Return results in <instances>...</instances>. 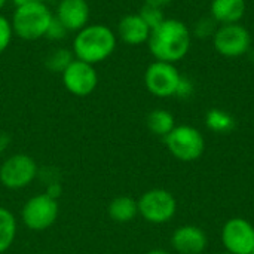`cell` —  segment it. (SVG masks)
<instances>
[{"label":"cell","instance_id":"cell-1","mask_svg":"<svg viewBox=\"0 0 254 254\" xmlns=\"http://www.w3.org/2000/svg\"><path fill=\"white\" fill-rule=\"evenodd\" d=\"M190 30L188 25L176 18H165V21L153 28L149 36V51L156 61L176 64L183 60L190 49Z\"/></svg>","mask_w":254,"mask_h":254},{"label":"cell","instance_id":"cell-2","mask_svg":"<svg viewBox=\"0 0 254 254\" xmlns=\"http://www.w3.org/2000/svg\"><path fill=\"white\" fill-rule=\"evenodd\" d=\"M118 43L116 33L104 24H88L73 39L74 58L88 64H100L110 58Z\"/></svg>","mask_w":254,"mask_h":254},{"label":"cell","instance_id":"cell-3","mask_svg":"<svg viewBox=\"0 0 254 254\" xmlns=\"http://www.w3.org/2000/svg\"><path fill=\"white\" fill-rule=\"evenodd\" d=\"M54 13L42 1H28L15 7L10 24L13 34L24 40H39L46 36Z\"/></svg>","mask_w":254,"mask_h":254},{"label":"cell","instance_id":"cell-4","mask_svg":"<svg viewBox=\"0 0 254 254\" xmlns=\"http://www.w3.org/2000/svg\"><path fill=\"white\" fill-rule=\"evenodd\" d=\"M170 153L183 162H193L201 158L205 149L202 134L190 125H179L164 137Z\"/></svg>","mask_w":254,"mask_h":254},{"label":"cell","instance_id":"cell-5","mask_svg":"<svg viewBox=\"0 0 254 254\" xmlns=\"http://www.w3.org/2000/svg\"><path fill=\"white\" fill-rule=\"evenodd\" d=\"M138 204V214L149 223L161 225L170 222L177 211V201L174 195L165 189H152L144 192Z\"/></svg>","mask_w":254,"mask_h":254},{"label":"cell","instance_id":"cell-6","mask_svg":"<svg viewBox=\"0 0 254 254\" xmlns=\"http://www.w3.org/2000/svg\"><path fill=\"white\" fill-rule=\"evenodd\" d=\"M58 202L48 193H40L30 198L21 211L25 226L31 231H45L51 228L58 217Z\"/></svg>","mask_w":254,"mask_h":254},{"label":"cell","instance_id":"cell-7","mask_svg":"<svg viewBox=\"0 0 254 254\" xmlns=\"http://www.w3.org/2000/svg\"><path fill=\"white\" fill-rule=\"evenodd\" d=\"M213 45L220 55L226 58H237L250 51L252 34L240 22L219 25L213 36Z\"/></svg>","mask_w":254,"mask_h":254},{"label":"cell","instance_id":"cell-8","mask_svg":"<svg viewBox=\"0 0 254 254\" xmlns=\"http://www.w3.org/2000/svg\"><path fill=\"white\" fill-rule=\"evenodd\" d=\"M37 176L36 161L24 153L9 156L0 165V183L7 189H22Z\"/></svg>","mask_w":254,"mask_h":254},{"label":"cell","instance_id":"cell-9","mask_svg":"<svg viewBox=\"0 0 254 254\" xmlns=\"http://www.w3.org/2000/svg\"><path fill=\"white\" fill-rule=\"evenodd\" d=\"M182 74L171 63L153 61L144 73V85L147 91L159 98H168L176 94Z\"/></svg>","mask_w":254,"mask_h":254},{"label":"cell","instance_id":"cell-10","mask_svg":"<svg viewBox=\"0 0 254 254\" xmlns=\"http://www.w3.org/2000/svg\"><path fill=\"white\" fill-rule=\"evenodd\" d=\"M65 89L76 97L91 95L98 85V73L92 64L74 58L61 73Z\"/></svg>","mask_w":254,"mask_h":254},{"label":"cell","instance_id":"cell-11","mask_svg":"<svg viewBox=\"0 0 254 254\" xmlns=\"http://www.w3.org/2000/svg\"><path fill=\"white\" fill-rule=\"evenodd\" d=\"M222 241L229 253L250 254L254 250L253 225L241 217L229 219L222 229Z\"/></svg>","mask_w":254,"mask_h":254},{"label":"cell","instance_id":"cell-12","mask_svg":"<svg viewBox=\"0 0 254 254\" xmlns=\"http://www.w3.org/2000/svg\"><path fill=\"white\" fill-rule=\"evenodd\" d=\"M54 15L68 31L77 33L88 25L91 9L86 0H60Z\"/></svg>","mask_w":254,"mask_h":254},{"label":"cell","instance_id":"cell-13","mask_svg":"<svg viewBox=\"0 0 254 254\" xmlns=\"http://www.w3.org/2000/svg\"><path fill=\"white\" fill-rule=\"evenodd\" d=\"M205 232L193 225H185L174 231L171 244L174 250L180 254H202L207 247Z\"/></svg>","mask_w":254,"mask_h":254},{"label":"cell","instance_id":"cell-14","mask_svg":"<svg viewBox=\"0 0 254 254\" xmlns=\"http://www.w3.org/2000/svg\"><path fill=\"white\" fill-rule=\"evenodd\" d=\"M149 25L143 21V18L138 13H128L121 18L118 24V33L119 39L131 46H137L141 43H146L150 36Z\"/></svg>","mask_w":254,"mask_h":254},{"label":"cell","instance_id":"cell-15","mask_svg":"<svg viewBox=\"0 0 254 254\" xmlns=\"http://www.w3.org/2000/svg\"><path fill=\"white\" fill-rule=\"evenodd\" d=\"M246 0H211V18L219 25L238 24L246 15Z\"/></svg>","mask_w":254,"mask_h":254},{"label":"cell","instance_id":"cell-16","mask_svg":"<svg viewBox=\"0 0 254 254\" xmlns=\"http://www.w3.org/2000/svg\"><path fill=\"white\" fill-rule=\"evenodd\" d=\"M138 214V204L131 196H118L109 205V216L118 223H128Z\"/></svg>","mask_w":254,"mask_h":254},{"label":"cell","instance_id":"cell-17","mask_svg":"<svg viewBox=\"0 0 254 254\" xmlns=\"http://www.w3.org/2000/svg\"><path fill=\"white\" fill-rule=\"evenodd\" d=\"M176 127L173 113L165 109H155L147 115V128L159 137L168 135Z\"/></svg>","mask_w":254,"mask_h":254},{"label":"cell","instance_id":"cell-18","mask_svg":"<svg viewBox=\"0 0 254 254\" xmlns=\"http://www.w3.org/2000/svg\"><path fill=\"white\" fill-rule=\"evenodd\" d=\"M16 237V220L13 214L0 207V254L4 253L15 241Z\"/></svg>","mask_w":254,"mask_h":254},{"label":"cell","instance_id":"cell-19","mask_svg":"<svg viewBox=\"0 0 254 254\" xmlns=\"http://www.w3.org/2000/svg\"><path fill=\"white\" fill-rule=\"evenodd\" d=\"M205 125L213 132L226 134L235 128V119L222 109H210L205 115Z\"/></svg>","mask_w":254,"mask_h":254},{"label":"cell","instance_id":"cell-20","mask_svg":"<svg viewBox=\"0 0 254 254\" xmlns=\"http://www.w3.org/2000/svg\"><path fill=\"white\" fill-rule=\"evenodd\" d=\"M74 60V55L70 49L65 48H57L54 51H51L46 58H45V65L48 70H51L52 73H63L68 64Z\"/></svg>","mask_w":254,"mask_h":254},{"label":"cell","instance_id":"cell-21","mask_svg":"<svg viewBox=\"0 0 254 254\" xmlns=\"http://www.w3.org/2000/svg\"><path fill=\"white\" fill-rule=\"evenodd\" d=\"M138 15L143 18V21L149 25L150 30L156 28L158 25H161L164 21H165V13L162 9H156V7H152V6H147V4H143Z\"/></svg>","mask_w":254,"mask_h":254},{"label":"cell","instance_id":"cell-22","mask_svg":"<svg viewBox=\"0 0 254 254\" xmlns=\"http://www.w3.org/2000/svg\"><path fill=\"white\" fill-rule=\"evenodd\" d=\"M216 30H217V22L211 16H202L201 19L196 21L193 27V34L198 39H208V37L213 39Z\"/></svg>","mask_w":254,"mask_h":254},{"label":"cell","instance_id":"cell-23","mask_svg":"<svg viewBox=\"0 0 254 254\" xmlns=\"http://www.w3.org/2000/svg\"><path fill=\"white\" fill-rule=\"evenodd\" d=\"M12 37H13L12 24L4 15L0 13V54H3L9 48Z\"/></svg>","mask_w":254,"mask_h":254},{"label":"cell","instance_id":"cell-24","mask_svg":"<svg viewBox=\"0 0 254 254\" xmlns=\"http://www.w3.org/2000/svg\"><path fill=\"white\" fill-rule=\"evenodd\" d=\"M193 91H195V85H193L192 79H189L188 76H182L174 95L182 100H188L193 95Z\"/></svg>","mask_w":254,"mask_h":254},{"label":"cell","instance_id":"cell-25","mask_svg":"<svg viewBox=\"0 0 254 254\" xmlns=\"http://www.w3.org/2000/svg\"><path fill=\"white\" fill-rule=\"evenodd\" d=\"M67 33H68V30H67V28L55 18V15H54V21L51 22L49 30H48V33H46L45 37H48V39H51V40H63V39H65Z\"/></svg>","mask_w":254,"mask_h":254},{"label":"cell","instance_id":"cell-26","mask_svg":"<svg viewBox=\"0 0 254 254\" xmlns=\"http://www.w3.org/2000/svg\"><path fill=\"white\" fill-rule=\"evenodd\" d=\"M173 3V0H144V4L156 7V9H165L167 6H170Z\"/></svg>","mask_w":254,"mask_h":254},{"label":"cell","instance_id":"cell-27","mask_svg":"<svg viewBox=\"0 0 254 254\" xmlns=\"http://www.w3.org/2000/svg\"><path fill=\"white\" fill-rule=\"evenodd\" d=\"M9 144V137L6 134H0V152H3Z\"/></svg>","mask_w":254,"mask_h":254},{"label":"cell","instance_id":"cell-28","mask_svg":"<svg viewBox=\"0 0 254 254\" xmlns=\"http://www.w3.org/2000/svg\"><path fill=\"white\" fill-rule=\"evenodd\" d=\"M12 1H13L15 7H19V6H22V4H25V3H28L31 0H12Z\"/></svg>","mask_w":254,"mask_h":254},{"label":"cell","instance_id":"cell-29","mask_svg":"<svg viewBox=\"0 0 254 254\" xmlns=\"http://www.w3.org/2000/svg\"><path fill=\"white\" fill-rule=\"evenodd\" d=\"M146 254H170L168 252H165V250H161V249H155V250H150L149 253Z\"/></svg>","mask_w":254,"mask_h":254},{"label":"cell","instance_id":"cell-30","mask_svg":"<svg viewBox=\"0 0 254 254\" xmlns=\"http://www.w3.org/2000/svg\"><path fill=\"white\" fill-rule=\"evenodd\" d=\"M6 3H7V0H0V10L6 6Z\"/></svg>","mask_w":254,"mask_h":254},{"label":"cell","instance_id":"cell-31","mask_svg":"<svg viewBox=\"0 0 254 254\" xmlns=\"http://www.w3.org/2000/svg\"><path fill=\"white\" fill-rule=\"evenodd\" d=\"M31 1H42V3H45L46 0H31Z\"/></svg>","mask_w":254,"mask_h":254},{"label":"cell","instance_id":"cell-32","mask_svg":"<svg viewBox=\"0 0 254 254\" xmlns=\"http://www.w3.org/2000/svg\"><path fill=\"white\" fill-rule=\"evenodd\" d=\"M222 254H234V253H229V252H225V253H222Z\"/></svg>","mask_w":254,"mask_h":254},{"label":"cell","instance_id":"cell-33","mask_svg":"<svg viewBox=\"0 0 254 254\" xmlns=\"http://www.w3.org/2000/svg\"><path fill=\"white\" fill-rule=\"evenodd\" d=\"M250 254H254V250H253V252H252V253H250Z\"/></svg>","mask_w":254,"mask_h":254}]
</instances>
